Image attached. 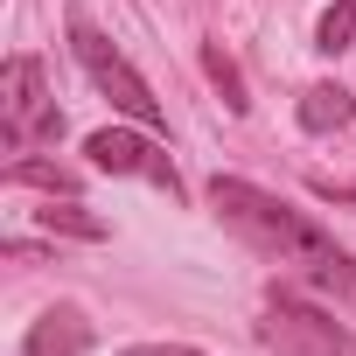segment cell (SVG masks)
<instances>
[{"label":"cell","mask_w":356,"mask_h":356,"mask_svg":"<svg viewBox=\"0 0 356 356\" xmlns=\"http://www.w3.org/2000/svg\"><path fill=\"white\" fill-rule=\"evenodd\" d=\"M210 210L224 217V231H238L252 252H266L273 266H300L321 293H335L342 307H356V259L293 203H280L273 189L245 182V175H217L210 182Z\"/></svg>","instance_id":"cell-1"},{"label":"cell","mask_w":356,"mask_h":356,"mask_svg":"<svg viewBox=\"0 0 356 356\" xmlns=\"http://www.w3.org/2000/svg\"><path fill=\"white\" fill-rule=\"evenodd\" d=\"M70 56L84 63V77H91V84H98V91H105V98H112V105H119V112L133 119V126H147V133H161V126H168L161 98L147 91V77H140V70L126 63V49H119V42H112V35L98 29V22L70 15Z\"/></svg>","instance_id":"cell-2"},{"label":"cell","mask_w":356,"mask_h":356,"mask_svg":"<svg viewBox=\"0 0 356 356\" xmlns=\"http://www.w3.org/2000/svg\"><path fill=\"white\" fill-rule=\"evenodd\" d=\"M259 342L273 349V356H356V335L328 314V307H314V300H300V293H266V314H259Z\"/></svg>","instance_id":"cell-3"},{"label":"cell","mask_w":356,"mask_h":356,"mask_svg":"<svg viewBox=\"0 0 356 356\" xmlns=\"http://www.w3.org/2000/svg\"><path fill=\"white\" fill-rule=\"evenodd\" d=\"M63 119H56V98H49V77L35 56H8L0 63V140L8 154H29L35 140H56Z\"/></svg>","instance_id":"cell-4"},{"label":"cell","mask_w":356,"mask_h":356,"mask_svg":"<svg viewBox=\"0 0 356 356\" xmlns=\"http://www.w3.org/2000/svg\"><path fill=\"white\" fill-rule=\"evenodd\" d=\"M84 154H91L98 175H140V182H154V189H168L175 203H182V175H175L168 147H161L147 126H98V133L84 140Z\"/></svg>","instance_id":"cell-5"},{"label":"cell","mask_w":356,"mask_h":356,"mask_svg":"<svg viewBox=\"0 0 356 356\" xmlns=\"http://www.w3.org/2000/svg\"><path fill=\"white\" fill-rule=\"evenodd\" d=\"M22 356H91V321H84V307H70V300L42 307V314L29 321V335H22Z\"/></svg>","instance_id":"cell-6"},{"label":"cell","mask_w":356,"mask_h":356,"mask_svg":"<svg viewBox=\"0 0 356 356\" xmlns=\"http://www.w3.org/2000/svg\"><path fill=\"white\" fill-rule=\"evenodd\" d=\"M300 126H307V133L356 126V91H342V84H307V91H300Z\"/></svg>","instance_id":"cell-7"},{"label":"cell","mask_w":356,"mask_h":356,"mask_svg":"<svg viewBox=\"0 0 356 356\" xmlns=\"http://www.w3.org/2000/svg\"><path fill=\"white\" fill-rule=\"evenodd\" d=\"M8 182H15V189H49V196H77V175H70L63 161H35V154L8 161Z\"/></svg>","instance_id":"cell-8"},{"label":"cell","mask_w":356,"mask_h":356,"mask_svg":"<svg viewBox=\"0 0 356 356\" xmlns=\"http://www.w3.org/2000/svg\"><path fill=\"white\" fill-rule=\"evenodd\" d=\"M314 49H321V56H349V49H356V0H335V8L321 15Z\"/></svg>","instance_id":"cell-9"},{"label":"cell","mask_w":356,"mask_h":356,"mask_svg":"<svg viewBox=\"0 0 356 356\" xmlns=\"http://www.w3.org/2000/svg\"><path fill=\"white\" fill-rule=\"evenodd\" d=\"M42 231H63V238H84V245H98V238H105V217H91L77 196L56 210V196H49V210H42Z\"/></svg>","instance_id":"cell-10"},{"label":"cell","mask_w":356,"mask_h":356,"mask_svg":"<svg viewBox=\"0 0 356 356\" xmlns=\"http://www.w3.org/2000/svg\"><path fill=\"white\" fill-rule=\"evenodd\" d=\"M203 70H210V84L224 91V105H231V112H252V98H245V77H238V63L224 56V42H203Z\"/></svg>","instance_id":"cell-11"},{"label":"cell","mask_w":356,"mask_h":356,"mask_svg":"<svg viewBox=\"0 0 356 356\" xmlns=\"http://www.w3.org/2000/svg\"><path fill=\"white\" fill-rule=\"evenodd\" d=\"M119 356H203V349H189V342H133Z\"/></svg>","instance_id":"cell-12"},{"label":"cell","mask_w":356,"mask_h":356,"mask_svg":"<svg viewBox=\"0 0 356 356\" xmlns=\"http://www.w3.org/2000/svg\"><path fill=\"white\" fill-rule=\"evenodd\" d=\"M314 196H328V203H356V182H314Z\"/></svg>","instance_id":"cell-13"}]
</instances>
